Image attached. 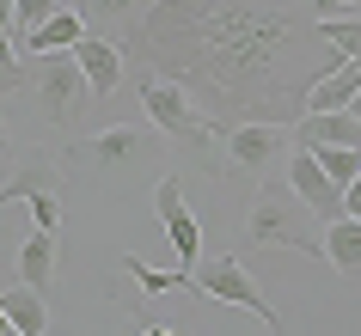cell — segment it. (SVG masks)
<instances>
[{"label":"cell","instance_id":"obj_28","mask_svg":"<svg viewBox=\"0 0 361 336\" xmlns=\"http://www.w3.org/2000/svg\"><path fill=\"white\" fill-rule=\"evenodd\" d=\"M141 336H184V330H141Z\"/></svg>","mask_w":361,"mask_h":336},{"label":"cell","instance_id":"obj_22","mask_svg":"<svg viewBox=\"0 0 361 336\" xmlns=\"http://www.w3.org/2000/svg\"><path fill=\"white\" fill-rule=\"evenodd\" d=\"M61 13V0H19V13H13V37H31L37 25H49Z\"/></svg>","mask_w":361,"mask_h":336},{"label":"cell","instance_id":"obj_3","mask_svg":"<svg viewBox=\"0 0 361 336\" xmlns=\"http://www.w3.org/2000/svg\"><path fill=\"white\" fill-rule=\"evenodd\" d=\"M196 294H209L221 299V306H239V312H251L264 330H282V312L264 299V287H257V275H251L239 257H209V263H196Z\"/></svg>","mask_w":361,"mask_h":336},{"label":"cell","instance_id":"obj_20","mask_svg":"<svg viewBox=\"0 0 361 336\" xmlns=\"http://www.w3.org/2000/svg\"><path fill=\"white\" fill-rule=\"evenodd\" d=\"M123 269L141 281V294H196V281L184 269H147L141 257H123Z\"/></svg>","mask_w":361,"mask_h":336},{"label":"cell","instance_id":"obj_9","mask_svg":"<svg viewBox=\"0 0 361 336\" xmlns=\"http://www.w3.org/2000/svg\"><path fill=\"white\" fill-rule=\"evenodd\" d=\"M74 61H80V74H86V86H92V98H111L116 86H123V68H129L123 43L116 37H92V31L74 43Z\"/></svg>","mask_w":361,"mask_h":336},{"label":"cell","instance_id":"obj_13","mask_svg":"<svg viewBox=\"0 0 361 336\" xmlns=\"http://www.w3.org/2000/svg\"><path fill=\"white\" fill-rule=\"evenodd\" d=\"M80 37H86V19H80V6H61L49 25H37L31 37H19V49H25V56H68Z\"/></svg>","mask_w":361,"mask_h":336},{"label":"cell","instance_id":"obj_5","mask_svg":"<svg viewBox=\"0 0 361 336\" xmlns=\"http://www.w3.org/2000/svg\"><path fill=\"white\" fill-rule=\"evenodd\" d=\"M153 208H159V220H166V232H171L178 269H184V275H196V263H202V220L190 214V202H184V184H178L171 171L153 184Z\"/></svg>","mask_w":361,"mask_h":336},{"label":"cell","instance_id":"obj_8","mask_svg":"<svg viewBox=\"0 0 361 336\" xmlns=\"http://www.w3.org/2000/svg\"><path fill=\"white\" fill-rule=\"evenodd\" d=\"M288 189H294L319 220H337L343 214V189L324 178V166L312 159V147H294V159H288Z\"/></svg>","mask_w":361,"mask_h":336},{"label":"cell","instance_id":"obj_16","mask_svg":"<svg viewBox=\"0 0 361 336\" xmlns=\"http://www.w3.org/2000/svg\"><path fill=\"white\" fill-rule=\"evenodd\" d=\"M43 189H61V171L49 166V159H31L25 171H13V178L0 184V208L6 202H31V196H43Z\"/></svg>","mask_w":361,"mask_h":336},{"label":"cell","instance_id":"obj_19","mask_svg":"<svg viewBox=\"0 0 361 336\" xmlns=\"http://www.w3.org/2000/svg\"><path fill=\"white\" fill-rule=\"evenodd\" d=\"M319 37L331 43L337 61H361V13H337V19H319Z\"/></svg>","mask_w":361,"mask_h":336},{"label":"cell","instance_id":"obj_2","mask_svg":"<svg viewBox=\"0 0 361 336\" xmlns=\"http://www.w3.org/2000/svg\"><path fill=\"white\" fill-rule=\"evenodd\" d=\"M245 244L251 251H319L324 257V232H312V208L276 184L257 189V202L245 214Z\"/></svg>","mask_w":361,"mask_h":336},{"label":"cell","instance_id":"obj_18","mask_svg":"<svg viewBox=\"0 0 361 336\" xmlns=\"http://www.w3.org/2000/svg\"><path fill=\"white\" fill-rule=\"evenodd\" d=\"M74 6H80V19H86L92 37H111L116 25H141V19H135L141 0H74Z\"/></svg>","mask_w":361,"mask_h":336},{"label":"cell","instance_id":"obj_10","mask_svg":"<svg viewBox=\"0 0 361 336\" xmlns=\"http://www.w3.org/2000/svg\"><path fill=\"white\" fill-rule=\"evenodd\" d=\"M361 98V61H337L331 74H319L312 86H306L300 98V116H324V111H349Z\"/></svg>","mask_w":361,"mask_h":336},{"label":"cell","instance_id":"obj_25","mask_svg":"<svg viewBox=\"0 0 361 336\" xmlns=\"http://www.w3.org/2000/svg\"><path fill=\"white\" fill-rule=\"evenodd\" d=\"M343 214H349V220H361V178L343 189Z\"/></svg>","mask_w":361,"mask_h":336},{"label":"cell","instance_id":"obj_23","mask_svg":"<svg viewBox=\"0 0 361 336\" xmlns=\"http://www.w3.org/2000/svg\"><path fill=\"white\" fill-rule=\"evenodd\" d=\"M31 214H37L43 232H61V189H43V196H31Z\"/></svg>","mask_w":361,"mask_h":336},{"label":"cell","instance_id":"obj_11","mask_svg":"<svg viewBox=\"0 0 361 336\" xmlns=\"http://www.w3.org/2000/svg\"><path fill=\"white\" fill-rule=\"evenodd\" d=\"M300 147H361V116L355 111H324V116H300L294 123Z\"/></svg>","mask_w":361,"mask_h":336},{"label":"cell","instance_id":"obj_15","mask_svg":"<svg viewBox=\"0 0 361 336\" xmlns=\"http://www.w3.org/2000/svg\"><path fill=\"white\" fill-rule=\"evenodd\" d=\"M324 257L343 275H361V220H349V214L324 220Z\"/></svg>","mask_w":361,"mask_h":336},{"label":"cell","instance_id":"obj_26","mask_svg":"<svg viewBox=\"0 0 361 336\" xmlns=\"http://www.w3.org/2000/svg\"><path fill=\"white\" fill-rule=\"evenodd\" d=\"M13 13H19V0H0V31H13Z\"/></svg>","mask_w":361,"mask_h":336},{"label":"cell","instance_id":"obj_1","mask_svg":"<svg viewBox=\"0 0 361 336\" xmlns=\"http://www.w3.org/2000/svg\"><path fill=\"white\" fill-rule=\"evenodd\" d=\"M306 43L319 19L300 0H153V13L129 31L123 56L171 80L202 104L209 123H282L300 116L306 86L324 68H306Z\"/></svg>","mask_w":361,"mask_h":336},{"label":"cell","instance_id":"obj_12","mask_svg":"<svg viewBox=\"0 0 361 336\" xmlns=\"http://www.w3.org/2000/svg\"><path fill=\"white\" fill-rule=\"evenodd\" d=\"M147 147V129H135V123H116V129L92 135L86 147H80V159H92V166L116 171V166H135V153Z\"/></svg>","mask_w":361,"mask_h":336},{"label":"cell","instance_id":"obj_24","mask_svg":"<svg viewBox=\"0 0 361 336\" xmlns=\"http://www.w3.org/2000/svg\"><path fill=\"white\" fill-rule=\"evenodd\" d=\"M0 86H19V49H13V31H0Z\"/></svg>","mask_w":361,"mask_h":336},{"label":"cell","instance_id":"obj_17","mask_svg":"<svg viewBox=\"0 0 361 336\" xmlns=\"http://www.w3.org/2000/svg\"><path fill=\"white\" fill-rule=\"evenodd\" d=\"M0 299H6V318H13V330H19V336H43V330H49V306H43L37 287H25V281H19L13 294H0Z\"/></svg>","mask_w":361,"mask_h":336},{"label":"cell","instance_id":"obj_29","mask_svg":"<svg viewBox=\"0 0 361 336\" xmlns=\"http://www.w3.org/2000/svg\"><path fill=\"white\" fill-rule=\"evenodd\" d=\"M0 141H6V111H0Z\"/></svg>","mask_w":361,"mask_h":336},{"label":"cell","instance_id":"obj_6","mask_svg":"<svg viewBox=\"0 0 361 336\" xmlns=\"http://www.w3.org/2000/svg\"><path fill=\"white\" fill-rule=\"evenodd\" d=\"M86 74H80L74 49L68 56H43V74H37V111L49 116V123H74V111L86 104Z\"/></svg>","mask_w":361,"mask_h":336},{"label":"cell","instance_id":"obj_21","mask_svg":"<svg viewBox=\"0 0 361 336\" xmlns=\"http://www.w3.org/2000/svg\"><path fill=\"white\" fill-rule=\"evenodd\" d=\"M312 159L324 166V178H331L337 189H349L361 178V147H312Z\"/></svg>","mask_w":361,"mask_h":336},{"label":"cell","instance_id":"obj_14","mask_svg":"<svg viewBox=\"0 0 361 336\" xmlns=\"http://www.w3.org/2000/svg\"><path fill=\"white\" fill-rule=\"evenodd\" d=\"M19 281L25 287H37V294H49L56 287V232H31V239L19 244Z\"/></svg>","mask_w":361,"mask_h":336},{"label":"cell","instance_id":"obj_4","mask_svg":"<svg viewBox=\"0 0 361 336\" xmlns=\"http://www.w3.org/2000/svg\"><path fill=\"white\" fill-rule=\"evenodd\" d=\"M141 104H147L153 129H166L171 141H209L214 135L209 116H196V98L184 86H171V80H141Z\"/></svg>","mask_w":361,"mask_h":336},{"label":"cell","instance_id":"obj_30","mask_svg":"<svg viewBox=\"0 0 361 336\" xmlns=\"http://www.w3.org/2000/svg\"><path fill=\"white\" fill-rule=\"evenodd\" d=\"M349 111H355V116H361V98H355V104H349Z\"/></svg>","mask_w":361,"mask_h":336},{"label":"cell","instance_id":"obj_27","mask_svg":"<svg viewBox=\"0 0 361 336\" xmlns=\"http://www.w3.org/2000/svg\"><path fill=\"white\" fill-rule=\"evenodd\" d=\"M0 336H19V330H13V318H6V299H0Z\"/></svg>","mask_w":361,"mask_h":336},{"label":"cell","instance_id":"obj_7","mask_svg":"<svg viewBox=\"0 0 361 336\" xmlns=\"http://www.w3.org/2000/svg\"><path fill=\"white\" fill-rule=\"evenodd\" d=\"M221 141H227V159L245 171H269V159L294 141V135L282 129V123H233V129H221Z\"/></svg>","mask_w":361,"mask_h":336}]
</instances>
